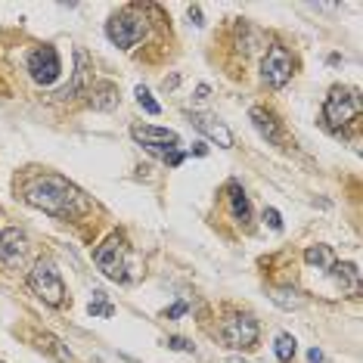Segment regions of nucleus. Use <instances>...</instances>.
<instances>
[{
	"label": "nucleus",
	"instance_id": "23",
	"mask_svg": "<svg viewBox=\"0 0 363 363\" xmlns=\"http://www.w3.org/2000/svg\"><path fill=\"white\" fill-rule=\"evenodd\" d=\"M165 345H168L171 351H184V354H193L196 351V345L189 342V338H180V335H168V338H165Z\"/></svg>",
	"mask_w": 363,
	"mask_h": 363
},
{
	"label": "nucleus",
	"instance_id": "14",
	"mask_svg": "<svg viewBox=\"0 0 363 363\" xmlns=\"http://www.w3.org/2000/svg\"><path fill=\"white\" fill-rule=\"evenodd\" d=\"M227 193H230L233 220H236V224H242V227H249V220H251V205H249L246 189L239 186V180H230V184H227Z\"/></svg>",
	"mask_w": 363,
	"mask_h": 363
},
{
	"label": "nucleus",
	"instance_id": "28",
	"mask_svg": "<svg viewBox=\"0 0 363 363\" xmlns=\"http://www.w3.org/2000/svg\"><path fill=\"white\" fill-rule=\"evenodd\" d=\"M208 84H199V88H196V100H208Z\"/></svg>",
	"mask_w": 363,
	"mask_h": 363
},
{
	"label": "nucleus",
	"instance_id": "29",
	"mask_svg": "<svg viewBox=\"0 0 363 363\" xmlns=\"http://www.w3.org/2000/svg\"><path fill=\"white\" fill-rule=\"evenodd\" d=\"M189 19H196V25H202V10L199 6H189Z\"/></svg>",
	"mask_w": 363,
	"mask_h": 363
},
{
	"label": "nucleus",
	"instance_id": "30",
	"mask_svg": "<svg viewBox=\"0 0 363 363\" xmlns=\"http://www.w3.org/2000/svg\"><path fill=\"white\" fill-rule=\"evenodd\" d=\"M193 153H196V155H205V153H208V146H205V143H196Z\"/></svg>",
	"mask_w": 363,
	"mask_h": 363
},
{
	"label": "nucleus",
	"instance_id": "27",
	"mask_svg": "<svg viewBox=\"0 0 363 363\" xmlns=\"http://www.w3.org/2000/svg\"><path fill=\"white\" fill-rule=\"evenodd\" d=\"M307 360H311V363H323V351L320 348H311V351H307Z\"/></svg>",
	"mask_w": 363,
	"mask_h": 363
},
{
	"label": "nucleus",
	"instance_id": "19",
	"mask_svg": "<svg viewBox=\"0 0 363 363\" xmlns=\"http://www.w3.org/2000/svg\"><path fill=\"white\" fill-rule=\"evenodd\" d=\"M304 261L311 267H317V270H329V267L335 264V255L329 246H307L304 249Z\"/></svg>",
	"mask_w": 363,
	"mask_h": 363
},
{
	"label": "nucleus",
	"instance_id": "2",
	"mask_svg": "<svg viewBox=\"0 0 363 363\" xmlns=\"http://www.w3.org/2000/svg\"><path fill=\"white\" fill-rule=\"evenodd\" d=\"M363 112L360 90L354 88H333L326 102H323V124L333 133H342L348 124H354Z\"/></svg>",
	"mask_w": 363,
	"mask_h": 363
},
{
	"label": "nucleus",
	"instance_id": "6",
	"mask_svg": "<svg viewBox=\"0 0 363 363\" xmlns=\"http://www.w3.org/2000/svg\"><path fill=\"white\" fill-rule=\"evenodd\" d=\"M258 335H261V326L251 314H230L220 323V338L236 351H251L258 345Z\"/></svg>",
	"mask_w": 363,
	"mask_h": 363
},
{
	"label": "nucleus",
	"instance_id": "31",
	"mask_svg": "<svg viewBox=\"0 0 363 363\" xmlns=\"http://www.w3.org/2000/svg\"><path fill=\"white\" fill-rule=\"evenodd\" d=\"M227 363H249V360H242V357H227Z\"/></svg>",
	"mask_w": 363,
	"mask_h": 363
},
{
	"label": "nucleus",
	"instance_id": "20",
	"mask_svg": "<svg viewBox=\"0 0 363 363\" xmlns=\"http://www.w3.org/2000/svg\"><path fill=\"white\" fill-rule=\"evenodd\" d=\"M295 335H289V333H280L276 335V345H273V354H276V360L280 363H292V357H295Z\"/></svg>",
	"mask_w": 363,
	"mask_h": 363
},
{
	"label": "nucleus",
	"instance_id": "5",
	"mask_svg": "<svg viewBox=\"0 0 363 363\" xmlns=\"http://www.w3.org/2000/svg\"><path fill=\"white\" fill-rule=\"evenodd\" d=\"M143 35H146V16H140L137 10H121L109 16L106 22V37L121 50H131L133 44H140Z\"/></svg>",
	"mask_w": 363,
	"mask_h": 363
},
{
	"label": "nucleus",
	"instance_id": "8",
	"mask_svg": "<svg viewBox=\"0 0 363 363\" xmlns=\"http://www.w3.org/2000/svg\"><path fill=\"white\" fill-rule=\"evenodd\" d=\"M28 75L35 84H41V88H50L53 81L62 75V62H59V53L56 47H37V50H31L28 56Z\"/></svg>",
	"mask_w": 363,
	"mask_h": 363
},
{
	"label": "nucleus",
	"instance_id": "1",
	"mask_svg": "<svg viewBox=\"0 0 363 363\" xmlns=\"http://www.w3.org/2000/svg\"><path fill=\"white\" fill-rule=\"evenodd\" d=\"M22 199L53 218H75V215H81V211H88L84 193L59 174H41V177L28 180V184L22 186Z\"/></svg>",
	"mask_w": 363,
	"mask_h": 363
},
{
	"label": "nucleus",
	"instance_id": "15",
	"mask_svg": "<svg viewBox=\"0 0 363 363\" xmlns=\"http://www.w3.org/2000/svg\"><path fill=\"white\" fill-rule=\"evenodd\" d=\"M88 93H90V106L93 109H115L118 100H121L118 97V84H112V81H97Z\"/></svg>",
	"mask_w": 363,
	"mask_h": 363
},
{
	"label": "nucleus",
	"instance_id": "4",
	"mask_svg": "<svg viewBox=\"0 0 363 363\" xmlns=\"http://www.w3.org/2000/svg\"><path fill=\"white\" fill-rule=\"evenodd\" d=\"M128 242H124L121 233H112L109 239H102L97 251H93V261H97V267L102 273L109 276V280L115 282H124L128 280Z\"/></svg>",
	"mask_w": 363,
	"mask_h": 363
},
{
	"label": "nucleus",
	"instance_id": "21",
	"mask_svg": "<svg viewBox=\"0 0 363 363\" xmlns=\"http://www.w3.org/2000/svg\"><path fill=\"white\" fill-rule=\"evenodd\" d=\"M88 311H90V317H112L115 307L106 302V292H102V289H93V302H90Z\"/></svg>",
	"mask_w": 363,
	"mask_h": 363
},
{
	"label": "nucleus",
	"instance_id": "10",
	"mask_svg": "<svg viewBox=\"0 0 363 363\" xmlns=\"http://www.w3.org/2000/svg\"><path fill=\"white\" fill-rule=\"evenodd\" d=\"M93 88V62L88 56V50H81V47H75V72H72V81L62 88L56 97L59 100H69L75 97V93H88Z\"/></svg>",
	"mask_w": 363,
	"mask_h": 363
},
{
	"label": "nucleus",
	"instance_id": "3",
	"mask_svg": "<svg viewBox=\"0 0 363 363\" xmlns=\"http://www.w3.org/2000/svg\"><path fill=\"white\" fill-rule=\"evenodd\" d=\"M28 286L44 304H50V307H59L62 302H66V282H62L59 267L53 264L50 258L35 261V267L28 270Z\"/></svg>",
	"mask_w": 363,
	"mask_h": 363
},
{
	"label": "nucleus",
	"instance_id": "12",
	"mask_svg": "<svg viewBox=\"0 0 363 363\" xmlns=\"http://www.w3.org/2000/svg\"><path fill=\"white\" fill-rule=\"evenodd\" d=\"M251 118V124H255V131L261 133V137L267 140V143H273V146H282L286 143V133H282V124H280V118H276L270 109H261V106H255L249 112Z\"/></svg>",
	"mask_w": 363,
	"mask_h": 363
},
{
	"label": "nucleus",
	"instance_id": "16",
	"mask_svg": "<svg viewBox=\"0 0 363 363\" xmlns=\"http://www.w3.org/2000/svg\"><path fill=\"white\" fill-rule=\"evenodd\" d=\"M329 270H333V276H335V282L342 289H348L351 295H360V267L357 264H333L329 267Z\"/></svg>",
	"mask_w": 363,
	"mask_h": 363
},
{
	"label": "nucleus",
	"instance_id": "11",
	"mask_svg": "<svg viewBox=\"0 0 363 363\" xmlns=\"http://www.w3.org/2000/svg\"><path fill=\"white\" fill-rule=\"evenodd\" d=\"M28 255V236L25 230H19V227H6L4 233H0V261L6 267H19L25 261Z\"/></svg>",
	"mask_w": 363,
	"mask_h": 363
},
{
	"label": "nucleus",
	"instance_id": "26",
	"mask_svg": "<svg viewBox=\"0 0 363 363\" xmlns=\"http://www.w3.org/2000/svg\"><path fill=\"white\" fill-rule=\"evenodd\" d=\"M186 311H189V304H186V302H177V304H171L168 311H165V317H168V320H177V317H184Z\"/></svg>",
	"mask_w": 363,
	"mask_h": 363
},
{
	"label": "nucleus",
	"instance_id": "7",
	"mask_svg": "<svg viewBox=\"0 0 363 363\" xmlns=\"http://www.w3.org/2000/svg\"><path fill=\"white\" fill-rule=\"evenodd\" d=\"M292 69H295V62H292L289 50L282 44H270L261 59V78L267 88H286L289 78H292Z\"/></svg>",
	"mask_w": 363,
	"mask_h": 363
},
{
	"label": "nucleus",
	"instance_id": "18",
	"mask_svg": "<svg viewBox=\"0 0 363 363\" xmlns=\"http://www.w3.org/2000/svg\"><path fill=\"white\" fill-rule=\"evenodd\" d=\"M37 348L47 351V354H53L56 363H72V351H69L53 333H41V335H37Z\"/></svg>",
	"mask_w": 363,
	"mask_h": 363
},
{
	"label": "nucleus",
	"instance_id": "17",
	"mask_svg": "<svg viewBox=\"0 0 363 363\" xmlns=\"http://www.w3.org/2000/svg\"><path fill=\"white\" fill-rule=\"evenodd\" d=\"M270 295V302L276 304V307H282V311H298V307H304V295L298 289H270L267 292Z\"/></svg>",
	"mask_w": 363,
	"mask_h": 363
},
{
	"label": "nucleus",
	"instance_id": "13",
	"mask_svg": "<svg viewBox=\"0 0 363 363\" xmlns=\"http://www.w3.org/2000/svg\"><path fill=\"white\" fill-rule=\"evenodd\" d=\"M193 124H196V128H199L208 140H215L220 149H230V146H233V133H230V128H227L224 121H220V118L208 115V112H193Z\"/></svg>",
	"mask_w": 363,
	"mask_h": 363
},
{
	"label": "nucleus",
	"instance_id": "24",
	"mask_svg": "<svg viewBox=\"0 0 363 363\" xmlns=\"http://www.w3.org/2000/svg\"><path fill=\"white\" fill-rule=\"evenodd\" d=\"M264 224L270 227V230L280 233V230H282V218H280V211H276V208H264Z\"/></svg>",
	"mask_w": 363,
	"mask_h": 363
},
{
	"label": "nucleus",
	"instance_id": "9",
	"mask_svg": "<svg viewBox=\"0 0 363 363\" xmlns=\"http://www.w3.org/2000/svg\"><path fill=\"white\" fill-rule=\"evenodd\" d=\"M131 137L137 140V143H143L146 153H155V155H165V153H171V149H180L177 131L155 128V124H133Z\"/></svg>",
	"mask_w": 363,
	"mask_h": 363
},
{
	"label": "nucleus",
	"instance_id": "22",
	"mask_svg": "<svg viewBox=\"0 0 363 363\" xmlns=\"http://www.w3.org/2000/svg\"><path fill=\"white\" fill-rule=\"evenodd\" d=\"M133 97H137V102H140V109H143V112H146V115H159V112H162V106H159V102H155V100H153V93H149V90L143 88V84H140V88H137V90H133Z\"/></svg>",
	"mask_w": 363,
	"mask_h": 363
},
{
	"label": "nucleus",
	"instance_id": "25",
	"mask_svg": "<svg viewBox=\"0 0 363 363\" xmlns=\"http://www.w3.org/2000/svg\"><path fill=\"white\" fill-rule=\"evenodd\" d=\"M184 159H186V153H184V149H171V153H165V155H162V162L168 165V168H177V165L184 162Z\"/></svg>",
	"mask_w": 363,
	"mask_h": 363
}]
</instances>
